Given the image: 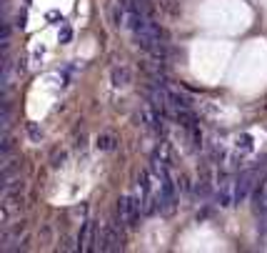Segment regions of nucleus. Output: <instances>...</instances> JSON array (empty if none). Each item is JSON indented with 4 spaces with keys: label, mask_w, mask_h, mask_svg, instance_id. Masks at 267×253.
<instances>
[{
    "label": "nucleus",
    "mask_w": 267,
    "mask_h": 253,
    "mask_svg": "<svg viewBox=\"0 0 267 253\" xmlns=\"http://www.w3.org/2000/svg\"><path fill=\"white\" fill-rule=\"evenodd\" d=\"M115 145H118V138L110 136V133H103V136H98V140H95V148H98V151H115Z\"/></svg>",
    "instance_id": "f8f14e48"
},
{
    "label": "nucleus",
    "mask_w": 267,
    "mask_h": 253,
    "mask_svg": "<svg viewBox=\"0 0 267 253\" xmlns=\"http://www.w3.org/2000/svg\"><path fill=\"white\" fill-rule=\"evenodd\" d=\"M103 230H105V236H103V251H118V248H123V238L118 236V230H115L113 223H107Z\"/></svg>",
    "instance_id": "0eeeda50"
},
{
    "label": "nucleus",
    "mask_w": 267,
    "mask_h": 253,
    "mask_svg": "<svg viewBox=\"0 0 267 253\" xmlns=\"http://www.w3.org/2000/svg\"><path fill=\"white\" fill-rule=\"evenodd\" d=\"M10 118H13V111H10V100L5 95L3 98V113H0V131L3 133H10Z\"/></svg>",
    "instance_id": "9b49d317"
},
{
    "label": "nucleus",
    "mask_w": 267,
    "mask_h": 253,
    "mask_svg": "<svg viewBox=\"0 0 267 253\" xmlns=\"http://www.w3.org/2000/svg\"><path fill=\"white\" fill-rule=\"evenodd\" d=\"M110 80H113V88H125L130 83V68L127 66H115L110 70Z\"/></svg>",
    "instance_id": "9d476101"
},
{
    "label": "nucleus",
    "mask_w": 267,
    "mask_h": 253,
    "mask_svg": "<svg viewBox=\"0 0 267 253\" xmlns=\"http://www.w3.org/2000/svg\"><path fill=\"white\" fill-rule=\"evenodd\" d=\"M3 203H0V223L3 228L20 223V213H23V193H0Z\"/></svg>",
    "instance_id": "f03ea898"
},
{
    "label": "nucleus",
    "mask_w": 267,
    "mask_h": 253,
    "mask_svg": "<svg viewBox=\"0 0 267 253\" xmlns=\"http://www.w3.org/2000/svg\"><path fill=\"white\" fill-rule=\"evenodd\" d=\"M0 46H3V55H8V48H10V23H8V20L3 23V33H0Z\"/></svg>",
    "instance_id": "ddd939ff"
},
{
    "label": "nucleus",
    "mask_w": 267,
    "mask_h": 253,
    "mask_svg": "<svg viewBox=\"0 0 267 253\" xmlns=\"http://www.w3.org/2000/svg\"><path fill=\"white\" fill-rule=\"evenodd\" d=\"M58 40H60L62 46H65V43H70V40H73V30H70L68 25H65V28H62V30L58 33Z\"/></svg>",
    "instance_id": "2eb2a0df"
},
{
    "label": "nucleus",
    "mask_w": 267,
    "mask_h": 253,
    "mask_svg": "<svg viewBox=\"0 0 267 253\" xmlns=\"http://www.w3.org/2000/svg\"><path fill=\"white\" fill-rule=\"evenodd\" d=\"M62 161H65V153H55V156H53V165H55V168L62 165Z\"/></svg>",
    "instance_id": "f3484780"
},
{
    "label": "nucleus",
    "mask_w": 267,
    "mask_h": 253,
    "mask_svg": "<svg viewBox=\"0 0 267 253\" xmlns=\"http://www.w3.org/2000/svg\"><path fill=\"white\" fill-rule=\"evenodd\" d=\"M25 20H28V13H25V10H23V13H18V23H15V25H18L20 30H25V25H28Z\"/></svg>",
    "instance_id": "dca6fc26"
},
{
    "label": "nucleus",
    "mask_w": 267,
    "mask_h": 253,
    "mask_svg": "<svg viewBox=\"0 0 267 253\" xmlns=\"http://www.w3.org/2000/svg\"><path fill=\"white\" fill-rule=\"evenodd\" d=\"M132 35H135L138 46L145 48L147 53L158 55V58L163 55V33H160V25L155 23L152 18H145L143 25H140L138 30H132Z\"/></svg>",
    "instance_id": "f257e3e1"
},
{
    "label": "nucleus",
    "mask_w": 267,
    "mask_h": 253,
    "mask_svg": "<svg viewBox=\"0 0 267 253\" xmlns=\"http://www.w3.org/2000/svg\"><path fill=\"white\" fill-rule=\"evenodd\" d=\"M25 3H33V0H25Z\"/></svg>",
    "instance_id": "a211bd4d"
},
{
    "label": "nucleus",
    "mask_w": 267,
    "mask_h": 253,
    "mask_svg": "<svg viewBox=\"0 0 267 253\" xmlns=\"http://www.w3.org/2000/svg\"><path fill=\"white\" fill-rule=\"evenodd\" d=\"M95 233H98V226L93 221H82V228H80V236H78V248L85 253V251H93L95 246Z\"/></svg>",
    "instance_id": "39448f33"
},
{
    "label": "nucleus",
    "mask_w": 267,
    "mask_h": 253,
    "mask_svg": "<svg viewBox=\"0 0 267 253\" xmlns=\"http://www.w3.org/2000/svg\"><path fill=\"white\" fill-rule=\"evenodd\" d=\"M217 201H220L222 208L235 206V181H232V178H225V181L220 183V188H217Z\"/></svg>",
    "instance_id": "423d86ee"
},
{
    "label": "nucleus",
    "mask_w": 267,
    "mask_h": 253,
    "mask_svg": "<svg viewBox=\"0 0 267 253\" xmlns=\"http://www.w3.org/2000/svg\"><path fill=\"white\" fill-rule=\"evenodd\" d=\"M15 73H18V70H15ZM15 73H13V60H10L8 55H3V78H0V88H3V95L10 93Z\"/></svg>",
    "instance_id": "6e6552de"
},
{
    "label": "nucleus",
    "mask_w": 267,
    "mask_h": 253,
    "mask_svg": "<svg viewBox=\"0 0 267 253\" xmlns=\"http://www.w3.org/2000/svg\"><path fill=\"white\" fill-rule=\"evenodd\" d=\"M255 178H257L255 171H242L240 178H235V203H245L250 198L255 188Z\"/></svg>",
    "instance_id": "20e7f679"
},
{
    "label": "nucleus",
    "mask_w": 267,
    "mask_h": 253,
    "mask_svg": "<svg viewBox=\"0 0 267 253\" xmlns=\"http://www.w3.org/2000/svg\"><path fill=\"white\" fill-rule=\"evenodd\" d=\"M140 213H143L140 201H135L132 196H120V201H118V216H120L123 223H127L130 228H135Z\"/></svg>",
    "instance_id": "7ed1b4c3"
},
{
    "label": "nucleus",
    "mask_w": 267,
    "mask_h": 253,
    "mask_svg": "<svg viewBox=\"0 0 267 253\" xmlns=\"http://www.w3.org/2000/svg\"><path fill=\"white\" fill-rule=\"evenodd\" d=\"M120 5H123L127 13H140V15H145V18H152L147 0H120Z\"/></svg>",
    "instance_id": "1a4fd4ad"
},
{
    "label": "nucleus",
    "mask_w": 267,
    "mask_h": 253,
    "mask_svg": "<svg viewBox=\"0 0 267 253\" xmlns=\"http://www.w3.org/2000/svg\"><path fill=\"white\" fill-rule=\"evenodd\" d=\"M28 136H30V140H33V143H40L42 131H40V125H38V123H28Z\"/></svg>",
    "instance_id": "4468645a"
}]
</instances>
